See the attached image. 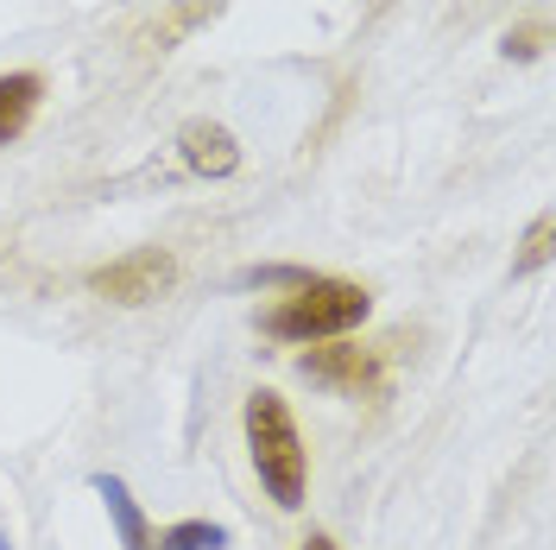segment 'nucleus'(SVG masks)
I'll return each instance as SVG.
<instances>
[{
  "label": "nucleus",
  "mask_w": 556,
  "mask_h": 550,
  "mask_svg": "<svg viewBox=\"0 0 556 550\" xmlns=\"http://www.w3.org/2000/svg\"><path fill=\"white\" fill-rule=\"evenodd\" d=\"M247 449H253V468H260V487L273 493V507L298 513L304 507V487H311V455H304V437H298V417L278 399L273 386L247 392Z\"/></svg>",
  "instance_id": "nucleus-1"
},
{
  "label": "nucleus",
  "mask_w": 556,
  "mask_h": 550,
  "mask_svg": "<svg viewBox=\"0 0 556 550\" xmlns=\"http://www.w3.org/2000/svg\"><path fill=\"white\" fill-rule=\"evenodd\" d=\"M367 310H374L367 285H354V278H304V285H291V298H278L260 316V329L278 336V342H336V336L367 323Z\"/></svg>",
  "instance_id": "nucleus-2"
},
{
  "label": "nucleus",
  "mask_w": 556,
  "mask_h": 550,
  "mask_svg": "<svg viewBox=\"0 0 556 550\" xmlns=\"http://www.w3.org/2000/svg\"><path fill=\"white\" fill-rule=\"evenodd\" d=\"M172 278H177V260L165 247H139L127 260H108L102 273H89V285L114 304H152L159 291H172Z\"/></svg>",
  "instance_id": "nucleus-3"
},
{
  "label": "nucleus",
  "mask_w": 556,
  "mask_h": 550,
  "mask_svg": "<svg viewBox=\"0 0 556 550\" xmlns=\"http://www.w3.org/2000/svg\"><path fill=\"white\" fill-rule=\"evenodd\" d=\"M298 367H304V379L336 386V392H374V386H380V361H374V348H354V342L311 348Z\"/></svg>",
  "instance_id": "nucleus-4"
},
{
  "label": "nucleus",
  "mask_w": 556,
  "mask_h": 550,
  "mask_svg": "<svg viewBox=\"0 0 556 550\" xmlns=\"http://www.w3.org/2000/svg\"><path fill=\"white\" fill-rule=\"evenodd\" d=\"M184 165L203 172V177H228L241 165V146H235L228 127H215V121H190L184 127Z\"/></svg>",
  "instance_id": "nucleus-5"
},
{
  "label": "nucleus",
  "mask_w": 556,
  "mask_h": 550,
  "mask_svg": "<svg viewBox=\"0 0 556 550\" xmlns=\"http://www.w3.org/2000/svg\"><path fill=\"white\" fill-rule=\"evenodd\" d=\"M38 102H45V76H33V70L0 76V146H13V139L33 127Z\"/></svg>",
  "instance_id": "nucleus-6"
},
{
  "label": "nucleus",
  "mask_w": 556,
  "mask_h": 550,
  "mask_svg": "<svg viewBox=\"0 0 556 550\" xmlns=\"http://www.w3.org/2000/svg\"><path fill=\"white\" fill-rule=\"evenodd\" d=\"M96 493H102L108 518H114V532H121V550H152V525H146V513L134 507V493H127V482L121 475H96Z\"/></svg>",
  "instance_id": "nucleus-7"
},
{
  "label": "nucleus",
  "mask_w": 556,
  "mask_h": 550,
  "mask_svg": "<svg viewBox=\"0 0 556 550\" xmlns=\"http://www.w3.org/2000/svg\"><path fill=\"white\" fill-rule=\"evenodd\" d=\"M152 550H228V532L208 525V518H184V525H165Z\"/></svg>",
  "instance_id": "nucleus-8"
},
{
  "label": "nucleus",
  "mask_w": 556,
  "mask_h": 550,
  "mask_svg": "<svg viewBox=\"0 0 556 550\" xmlns=\"http://www.w3.org/2000/svg\"><path fill=\"white\" fill-rule=\"evenodd\" d=\"M544 260H551V215H538V222H531V235H525V253L513 260V273H538Z\"/></svg>",
  "instance_id": "nucleus-9"
},
{
  "label": "nucleus",
  "mask_w": 556,
  "mask_h": 550,
  "mask_svg": "<svg viewBox=\"0 0 556 550\" xmlns=\"http://www.w3.org/2000/svg\"><path fill=\"white\" fill-rule=\"evenodd\" d=\"M298 550H336V545H329V538H323V532H316V538H304V545H298Z\"/></svg>",
  "instance_id": "nucleus-10"
}]
</instances>
